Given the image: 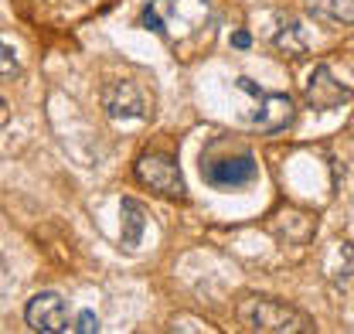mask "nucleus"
<instances>
[{"label": "nucleus", "instance_id": "obj_10", "mask_svg": "<svg viewBox=\"0 0 354 334\" xmlns=\"http://www.w3.org/2000/svg\"><path fill=\"white\" fill-rule=\"evenodd\" d=\"M120 215H123V246H136L143 239V229H147V215H143V205L136 198H123L120 202Z\"/></svg>", "mask_w": 354, "mask_h": 334}, {"label": "nucleus", "instance_id": "obj_1", "mask_svg": "<svg viewBox=\"0 0 354 334\" xmlns=\"http://www.w3.org/2000/svg\"><path fill=\"white\" fill-rule=\"evenodd\" d=\"M140 28L160 35L174 48H184L212 28V7L208 0H147Z\"/></svg>", "mask_w": 354, "mask_h": 334}, {"label": "nucleus", "instance_id": "obj_15", "mask_svg": "<svg viewBox=\"0 0 354 334\" xmlns=\"http://www.w3.org/2000/svg\"><path fill=\"white\" fill-rule=\"evenodd\" d=\"M232 44H235V48H249V44H252V38H249L245 31H235V35H232Z\"/></svg>", "mask_w": 354, "mask_h": 334}, {"label": "nucleus", "instance_id": "obj_6", "mask_svg": "<svg viewBox=\"0 0 354 334\" xmlns=\"http://www.w3.org/2000/svg\"><path fill=\"white\" fill-rule=\"evenodd\" d=\"M304 103H307L310 109H320V113L341 109V106L351 103V89L337 82L327 65H313V72H310L307 82H304Z\"/></svg>", "mask_w": 354, "mask_h": 334}, {"label": "nucleus", "instance_id": "obj_5", "mask_svg": "<svg viewBox=\"0 0 354 334\" xmlns=\"http://www.w3.org/2000/svg\"><path fill=\"white\" fill-rule=\"evenodd\" d=\"M201 177L218 188V191H239L259 177V164L252 154H235V157H201Z\"/></svg>", "mask_w": 354, "mask_h": 334}, {"label": "nucleus", "instance_id": "obj_12", "mask_svg": "<svg viewBox=\"0 0 354 334\" xmlns=\"http://www.w3.org/2000/svg\"><path fill=\"white\" fill-rule=\"evenodd\" d=\"M337 266H330V280L341 290H354V243H341L337 246Z\"/></svg>", "mask_w": 354, "mask_h": 334}, {"label": "nucleus", "instance_id": "obj_8", "mask_svg": "<svg viewBox=\"0 0 354 334\" xmlns=\"http://www.w3.org/2000/svg\"><path fill=\"white\" fill-rule=\"evenodd\" d=\"M102 109L113 120H140L147 116V99L130 79H113L102 85Z\"/></svg>", "mask_w": 354, "mask_h": 334}, {"label": "nucleus", "instance_id": "obj_14", "mask_svg": "<svg viewBox=\"0 0 354 334\" xmlns=\"http://www.w3.org/2000/svg\"><path fill=\"white\" fill-rule=\"evenodd\" d=\"M0 55H3V79H14V72H17V62H14V48H10V42H3Z\"/></svg>", "mask_w": 354, "mask_h": 334}, {"label": "nucleus", "instance_id": "obj_3", "mask_svg": "<svg viewBox=\"0 0 354 334\" xmlns=\"http://www.w3.org/2000/svg\"><path fill=\"white\" fill-rule=\"evenodd\" d=\"M136 177L150 188V191H157L160 198H171V202H184L187 198V188H184V174H180V167L171 154H164V150H143L140 157H136Z\"/></svg>", "mask_w": 354, "mask_h": 334}, {"label": "nucleus", "instance_id": "obj_2", "mask_svg": "<svg viewBox=\"0 0 354 334\" xmlns=\"http://www.w3.org/2000/svg\"><path fill=\"white\" fill-rule=\"evenodd\" d=\"M235 317L245 331H259V334H310L313 321L304 310L276 300V297H242L235 307Z\"/></svg>", "mask_w": 354, "mask_h": 334}, {"label": "nucleus", "instance_id": "obj_13", "mask_svg": "<svg viewBox=\"0 0 354 334\" xmlns=\"http://www.w3.org/2000/svg\"><path fill=\"white\" fill-rule=\"evenodd\" d=\"M75 331L79 334H95L99 331V317H95L92 310H82V314H79V321H75Z\"/></svg>", "mask_w": 354, "mask_h": 334}, {"label": "nucleus", "instance_id": "obj_7", "mask_svg": "<svg viewBox=\"0 0 354 334\" xmlns=\"http://www.w3.org/2000/svg\"><path fill=\"white\" fill-rule=\"evenodd\" d=\"M24 324L31 331L41 334H58L68 328V310H65V300L58 297L55 290H41L35 293L24 307Z\"/></svg>", "mask_w": 354, "mask_h": 334}, {"label": "nucleus", "instance_id": "obj_11", "mask_svg": "<svg viewBox=\"0 0 354 334\" xmlns=\"http://www.w3.org/2000/svg\"><path fill=\"white\" fill-rule=\"evenodd\" d=\"M276 51H283V55H290V58H304L307 55V38H304V31H300V24L297 21H286L279 31H276Z\"/></svg>", "mask_w": 354, "mask_h": 334}, {"label": "nucleus", "instance_id": "obj_9", "mask_svg": "<svg viewBox=\"0 0 354 334\" xmlns=\"http://www.w3.org/2000/svg\"><path fill=\"white\" fill-rule=\"evenodd\" d=\"M307 14L327 28H351L354 24V0H304Z\"/></svg>", "mask_w": 354, "mask_h": 334}, {"label": "nucleus", "instance_id": "obj_4", "mask_svg": "<svg viewBox=\"0 0 354 334\" xmlns=\"http://www.w3.org/2000/svg\"><path fill=\"white\" fill-rule=\"evenodd\" d=\"M235 85H239V89H245L249 96H256V109L249 113V123L259 126V133L276 137V133H283L286 126L293 123L297 106H293V99H290L286 92H263L252 79H239Z\"/></svg>", "mask_w": 354, "mask_h": 334}]
</instances>
